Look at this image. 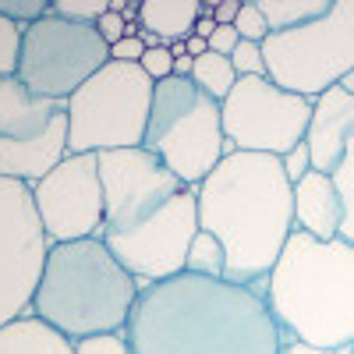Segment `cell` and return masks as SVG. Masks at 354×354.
Returning a JSON list of instances; mask_svg holds the SVG:
<instances>
[{"label":"cell","instance_id":"1","mask_svg":"<svg viewBox=\"0 0 354 354\" xmlns=\"http://www.w3.org/2000/svg\"><path fill=\"white\" fill-rule=\"evenodd\" d=\"M124 333L131 354H280L287 340L266 290L195 273L142 287Z\"/></svg>","mask_w":354,"mask_h":354},{"label":"cell","instance_id":"2","mask_svg":"<svg viewBox=\"0 0 354 354\" xmlns=\"http://www.w3.org/2000/svg\"><path fill=\"white\" fill-rule=\"evenodd\" d=\"M195 202L198 230L223 245V280L266 290V280L294 234V195L280 156L227 153L195 188Z\"/></svg>","mask_w":354,"mask_h":354},{"label":"cell","instance_id":"3","mask_svg":"<svg viewBox=\"0 0 354 354\" xmlns=\"http://www.w3.org/2000/svg\"><path fill=\"white\" fill-rule=\"evenodd\" d=\"M266 301L287 340L312 347L354 344V245L315 241L294 230L270 280Z\"/></svg>","mask_w":354,"mask_h":354},{"label":"cell","instance_id":"4","mask_svg":"<svg viewBox=\"0 0 354 354\" xmlns=\"http://www.w3.org/2000/svg\"><path fill=\"white\" fill-rule=\"evenodd\" d=\"M138 290V280L113 259L103 238L50 245L32 315L71 344L96 333H124Z\"/></svg>","mask_w":354,"mask_h":354},{"label":"cell","instance_id":"5","mask_svg":"<svg viewBox=\"0 0 354 354\" xmlns=\"http://www.w3.org/2000/svg\"><path fill=\"white\" fill-rule=\"evenodd\" d=\"M142 149H149L185 188H198L230 153L220 103L205 96L192 78L156 82Z\"/></svg>","mask_w":354,"mask_h":354},{"label":"cell","instance_id":"6","mask_svg":"<svg viewBox=\"0 0 354 354\" xmlns=\"http://www.w3.org/2000/svg\"><path fill=\"white\" fill-rule=\"evenodd\" d=\"M156 82L138 64L106 61L68 106V153L138 149L149 128Z\"/></svg>","mask_w":354,"mask_h":354},{"label":"cell","instance_id":"7","mask_svg":"<svg viewBox=\"0 0 354 354\" xmlns=\"http://www.w3.org/2000/svg\"><path fill=\"white\" fill-rule=\"evenodd\" d=\"M266 78L294 96L315 100L354 71V0H333L330 11L262 43Z\"/></svg>","mask_w":354,"mask_h":354},{"label":"cell","instance_id":"8","mask_svg":"<svg viewBox=\"0 0 354 354\" xmlns=\"http://www.w3.org/2000/svg\"><path fill=\"white\" fill-rule=\"evenodd\" d=\"M106 61L110 46L96 32V25H78L46 11L39 21L21 28L15 78L32 96L68 103Z\"/></svg>","mask_w":354,"mask_h":354},{"label":"cell","instance_id":"9","mask_svg":"<svg viewBox=\"0 0 354 354\" xmlns=\"http://www.w3.org/2000/svg\"><path fill=\"white\" fill-rule=\"evenodd\" d=\"M68 156V106L32 96L11 75L0 78V177L36 181Z\"/></svg>","mask_w":354,"mask_h":354},{"label":"cell","instance_id":"10","mask_svg":"<svg viewBox=\"0 0 354 354\" xmlns=\"http://www.w3.org/2000/svg\"><path fill=\"white\" fill-rule=\"evenodd\" d=\"M223 138L230 153L287 156L305 142L312 121V100L294 96L270 78H238L220 103Z\"/></svg>","mask_w":354,"mask_h":354},{"label":"cell","instance_id":"11","mask_svg":"<svg viewBox=\"0 0 354 354\" xmlns=\"http://www.w3.org/2000/svg\"><path fill=\"white\" fill-rule=\"evenodd\" d=\"M50 241L43 234L32 188L0 177V326L32 315Z\"/></svg>","mask_w":354,"mask_h":354},{"label":"cell","instance_id":"12","mask_svg":"<svg viewBox=\"0 0 354 354\" xmlns=\"http://www.w3.org/2000/svg\"><path fill=\"white\" fill-rule=\"evenodd\" d=\"M195 234H198L195 188H181L156 216H149L128 234H113L103 241L113 252V259L138 280V287H149L185 273Z\"/></svg>","mask_w":354,"mask_h":354},{"label":"cell","instance_id":"13","mask_svg":"<svg viewBox=\"0 0 354 354\" xmlns=\"http://www.w3.org/2000/svg\"><path fill=\"white\" fill-rule=\"evenodd\" d=\"M32 202L50 245L100 238L103 185L96 153H68L43 181L32 185Z\"/></svg>","mask_w":354,"mask_h":354},{"label":"cell","instance_id":"14","mask_svg":"<svg viewBox=\"0 0 354 354\" xmlns=\"http://www.w3.org/2000/svg\"><path fill=\"white\" fill-rule=\"evenodd\" d=\"M100 185H103V234H128L181 192L185 185L149 153V149H110L100 153Z\"/></svg>","mask_w":354,"mask_h":354},{"label":"cell","instance_id":"15","mask_svg":"<svg viewBox=\"0 0 354 354\" xmlns=\"http://www.w3.org/2000/svg\"><path fill=\"white\" fill-rule=\"evenodd\" d=\"M351 138H354V96H347L340 85H333L312 100V121L305 131L312 170L333 174V167Z\"/></svg>","mask_w":354,"mask_h":354},{"label":"cell","instance_id":"16","mask_svg":"<svg viewBox=\"0 0 354 354\" xmlns=\"http://www.w3.org/2000/svg\"><path fill=\"white\" fill-rule=\"evenodd\" d=\"M294 195V230L308 234L315 241H337L344 223V205L330 181V174L308 170L298 185L290 188Z\"/></svg>","mask_w":354,"mask_h":354},{"label":"cell","instance_id":"17","mask_svg":"<svg viewBox=\"0 0 354 354\" xmlns=\"http://www.w3.org/2000/svg\"><path fill=\"white\" fill-rule=\"evenodd\" d=\"M195 21H198L195 0H142L138 8V25L149 36H156L163 46L185 43L195 32Z\"/></svg>","mask_w":354,"mask_h":354},{"label":"cell","instance_id":"18","mask_svg":"<svg viewBox=\"0 0 354 354\" xmlns=\"http://www.w3.org/2000/svg\"><path fill=\"white\" fill-rule=\"evenodd\" d=\"M0 354H75V344L36 315L0 326Z\"/></svg>","mask_w":354,"mask_h":354},{"label":"cell","instance_id":"19","mask_svg":"<svg viewBox=\"0 0 354 354\" xmlns=\"http://www.w3.org/2000/svg\"><path fill=\"white\" fill-rule=\"evenodd\" d=\"M255 4L266 18L270 36H277V32H290V28H301V25L322 18L333 0H255Z\"/></svg>","mask_w":354,"mask_h":354},{"label":"cell","instance_id":"20","mask_svg":"<svg viewBox=\"0 0 354 354\" xmlns=\"http://www.w3.org/2000/svg\"><path fill=\"white\" fill-rule=\"evenodd\" d=\"M192 82L202 88L205 96H213L216 103H223L230 96V88L234 82H238V75H234V64H230V57H220V53H205L195 61L192 68Z\"/></svg>","mask_w":354,"mask_h":354},{"label":"cell","instance_id":"21","mask_svg":"<svg viewBox=\"0 0 354 354\" xmlns=\"http://www.w3.org/2000/svg\"><path fill=\"white\" fill-rule=\"evenodd\" d=\"M185 273L209 277V280H223V277H227V255H223V245L213 238V234H205V230L195 234V241H192V248H188Z\"/></svg>","mask_w":354,"mask_h":354},{"label":"cell","instance_id":"22","mask_svg":"<svg viewBox=\"0 0 354 354\" xmlns=\"http://www.w3.org/2000/svg\"><path fill=\"white\" fill-rule=\"evenodd\" d=\"M330 181L340 195V205H344V223H340V241L354 245V138L347 142V149L340 153Z\"/></svg>","mask_w":354,"mask_h":354},{"label":"cell","instance_id":"23","mask_svg":"<svg viewBox=\"0 0 354 354\" xmlns=\"http://www.w3.org/2000/svg\"><path fill=\"white\" fill-rule=\"evenodd\" d=\"M50 11L78 25H96L110 11V0H57V4H50Z\"/></svg>","mask_w":354,"mask_h":354},{"label":"cell","instance_id":"24","mask_svg":"<svg viewBox=\"0 0 354 354\" xmlns=\"http://www.w3.org/2000/svg\"><path fill=\"white\" fill-rule=\"evenodd\" d=\"M234 32H238V39H245V43H266L270 39V28H266V18H262L255 0H241L238 18H234Z\"/></svg>","mask_w":354,"mask_h":354},{"label":"cell","instance_id":"25","mask_svg":"<svg viewBox=\"0 0 354 354\" xmlns=\"http://www.w3.org/2000/svg\"><path fill=\"white\" fill-rule=\"evenodd\" d=\"M230 64L238 78H266V61H262V43H238L230 53Z\"/></svg>","mask_w":354,"mask_h":354},{"label":"cell","instance_id":"26","mask_svg":"<svg viewBox=\"0 0 354 354\" xmlns=\"http://www.w3.org/2000/svg\"><path fill=\"white\" fill-rule=\"evenodd\" d=\"M18 50H21V28L0 18V78H11L18 71Z\"/></svg>","mask_w":354,"mask_h":354},{"label":"cell","instance_id":"27","mask_svg":"<svg viewBox=\"0 0 354 354\" xmlns=\"http://www.w3.org/2000/svg\"><path fill=\"white\" fill-rule=\"evenodd\" d=\"M46 11H50V4H43V0H0V18H8L18 28H28Z\"/></svg>","mask_w":354,"mask_h":354},{"label":"cell","instance_id":"28","mask_svg":"<svg viewBox=\"0 0 354 354\" xmlns=\"http://www.w3.org/2000/svg\"><path fill=\"white\" fill-rule=\"evenodd\" d=\"M75 354H131L128 333H96L75 344Z\"/></svg>","mask_w":354,"mask_h":354},{"label":"cell","instance_id":"29","mask_svg":"<svg viewBox=\"0 0 354 354\" xmlns=\"http://www.w3.org/2000/svg\"><path fill=\"white\" fill-rule=\"evenodd\" d=\"M138 68L149 75L153 82H167L174 78V53L167 46H156V50H145V57L138 61Z\"/></svg>","mask_w":354,"mask_h":354},{"label":"cell","instance_id":"30","mask_svg":"<svg viewBox=\"0 0 354 354\" xmlns=\"http://www.w3.org/2000/svg\"><path fill=\"white\" fill-rule=\"evenodd\" d=\"M280 167H283V174H287V181H290V188L301 181V177L312 170V156H308V145L301 142V145H294V149L287 153V156H280Z\"/></svg>","mask_w":354,"mask_h":354},{"label":"cell","instance_id":"31","mask_svg":"<svg viewBox=\"0 0 354 354\" xmlns=\"http://www.w3.org/2000/svg\"><path fill=\"white\" fill-rule=\"evenodd\" d=\"M142 57H145V43L138 36H124L110 46V61H117V64H138Z\"/></svg>","mask_w":354,"mask_h":354},{"label":"cell","instance_id":"32","mask_svg":"<svg viewBox=\"0 0 354 354\" xmlns=\"http://www.w3.org/2000/svg\"><path fill=\"white\" fill-rule=\"evenodd\" d=\"M124 28H128V21H124V15H121V11H113V4H110V11L96 21V32L103 36V43H106V46H113L117 39H124Z\"/></svg>","mask_w":354,"mask_h":354},{"label":"cell","instance_id":"33","mask_svg":"<svg viewBox=\"0 0 354 354\" xmlns=\"http://www.w3.org/2000/svg\"><path fill=\"white\" fill-rule=\"evenodd\" d=\"M241 39H238V32H234V25H216V32L209 36V53H220V57H230L234 53V46H238Z\"/></svg>","mask_w":354,"mask_h":354},{"label":"cell","instance_id":"34","mask_svg":"<svg viewBox=\"0 0 354 354\" xmlns=\"http://www.w3.org/2000/svg\"><path fill=\"white\" fill-rule=\"evenodd\" d=\"M216 32V18H213V4H198V21H195V32L192 36H198V39H205L209 43V36Z\"/></svg>","mask_w":354,"mask_h":354},{"label":"cell","instance_id":"35","mask_svg":"<svg viewBox=\"0 0 354 354\" xmlns=\"http://www.w3.org/2000/svg\"><path fill=\"white\" fill-rule=\"evenodd\" d=\"M280 354H347V347L326 351V347H312V344H301V340H283Z\"/></svg>","mask_w":354,"mask_h":354},{"label":"cell","instance_id":"36","mask_svg":"<svg viewBox=\"0 0 354 354\" xmlns=\"http://www.w3.org/2000/svg\"><path fill=\"white\" fill-rule=\"evenodd\" d=\"M238 8H241V0H220V4H213L216 25H234V18H238Z\"/></svg>","mask_w":354,"mask_h":354},{"label":"cell","instance_id":"37","mask_svg":"<svg viewBox=\"0 0 354 354\" xmlns=\"http://www.w3.org/2000/svg\"><path fill=\"white\" fill-rule=\"evenodd\" d=\"M192 68H195V61H192L188 53L174 57V78H192Z\"/></svg>","mask_w":354,"mask_h":354},{"label":"cell","instance_id":"38","mask_svg":"<svg viewBox=\"0 0 354 354\" xmlns=\"http://www.w3.org/2000/svg\"><path fill=\"white\" fill-rule=\"evenodd\" d=\"M337 85L344 88V93H347V96H354V71H347V75H344V78H340Z\"/></svg>","mask_w":354,"mask_h":354},{"label":"cell","instance_id":"39","mask_svg":"<svg viewBox=\"0 0 354 354\" xmlns=\"http://www.w3.org/2000/svg\"><path fill=\"white\" fill-rule=\"evenodd\" d=\"M347 354H354V344H351V347H347Z\"/></svg>","mask_w":354,"mask_h":354}]
</instances>
